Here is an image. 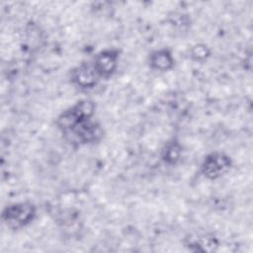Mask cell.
<instances>
[{
	"label": "cell",
	"mask_w": 253,
	"mask_h": 253,
	"mask_svg": "<svg viewBox=\"0 0 253 253\" xmlns=\"http://www.w3.org/2000/svg\"><path fill=\"white\" fill-rule=\"evenodd\" d=\"M37 217V207L30 201L7 205L1 213L3 223L12 230H19L30 225Z\"/></svg>",
	"instance_id": "cell-1"
},
{
	"label": "cell",
	"mask_w": 253,
	"mask_h": 253,
	"mask_svg": "<svg viewBox=\"0 0 253 253\" xmlns=\"http://www.w3.org/2000/svg\"><path fill=\"white\" fill-rule=\"evenodd\" d=\"M61 134L70 145L79 147L99 142L103 138L104 129L101 124L93 119H89L78 123Z\"/></svg>",
	"instance_id": "cell-2"
},
{
	"label": "cell",
	"mask_w": 253,
	"mask_h": 253,
	"mask_svg": "<svg viewBox=\"0 0 253 253\" xmlns=\"http://www.w3.org/2000/svg\"><path fill=\"white\" fill-rule=\"evenodd\" d=\"M95 111L96 105L94 101L90 99L79 100L57 116L55 119V126L62 133L80 122L93 119Z\"/></svg>",
	"instance_id": "cell-3"
},
{
	"label": "cell",
	"mask_w": 253,
	"mask_h": 253,
	"mask_svg": "<svg viewBox=\"0 0 253 253\" xmlns=\"http://www.w3.org/2000/svg\"><path fill=\"white\" fill-rule=\"evenodd\" d=\"M232 167L231 157L223 151L208 153L200 165V173L208 180L214 181L225 176Z\"/></svg>",
	"instance_id": "cell-4"
},
{
	"label": "cell",
	"mask_w": 253,
	"mask_h": 253,
	"mask_svg": "<svg viewBox=\"0 0 253 253\" xmlns=\"http://www.w3.org/2000/svg\"><path fill=\"white\" fill-rule=\"evenodd\" d=\"M119 58L120 50L114 47L104 48L95 54L91 62L101 80L110 79L116 73L119 66Z\"/></svg>",
	"instance_id": "cell-5"
},
{
	"label": "cell",
	"mask_w": 253,
	"mask_h": 253,
	"mask_svg": "<svg viewBox=\"0 0 253 253\" xmlns=\"http://www.w3.org/2000/svg\"><path fill=\"white\" fill-rule=\"evenodd\" d=\"M68 78L70 83L81 91L92 90L101 80L96 73L91 61L81 62L71 68Z\"/></svg>",
	"instance_id": "cell-6"
},
{
	"label": "cell",
	"mask_w": 253,
	"mask_h": 253,
	"mask_svg": "<svg viewBox=\"0 0 253 253\" xmlns=\"http://www.w3.org/2000/svg\"><path fill=\"white\" fill-rule=\"evenodd\" d=\"M184 244L191 251H213L218 246V240L211 233L195 232L185 237Z\"/></svg>",
	"instance_id": "cell-7"
},
{
	"label": "cell",
	"mask_w": 253,
	"mask_h": 253,
	"mask_svg": "<svg viewBox=\"0 0 253 253\" xmlns=\"http://www.w3.org/2000/svg\"><path fill=\"white\" fill-rule=\"evenodd\" d=\"M147 63L150 69L159 72H167L175 65V58L170 49L166 47L151 51L147 57Z\"/></svg>",
	"instance_id": "cell-8"
},
{
	"label": "cell",
	"mask_w": 253,
	"mask_h": 253,
	"mask_svg": "<svg viewBox=\"0 0 253 253\" xmlns=\"http://www.w3.org/2000/svg\"><path fill=\"white\" fill-rule=\"evenodd\" d=\"M183 147L177 138L169 139L161 149V160L169 166L176 165L182 156Z\"/></svg>",
	"instance_id": "cell-9"
},
{
	"label": "cell",
	"mask_w": 253,
	"mask_h": 253,
	"mask_svg": "<svg viewBox=\"0 0 253 253\" xmlns=\"http://www.w3.org/2000/svg\"><path fill=\"white\" fill-rule=\"evenodd\" d=\"M210 54L209 49L206 45H196L192 50V55L197 56V59H204Z\"/></svg>",
	"instance_id": "cell-10"
}]
</instances>
